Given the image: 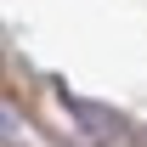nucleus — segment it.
Masks as SVG:
<instances>
[{
	"label": "nucleus",
	"instance_id": "nucleus-1",
	"mask_svg": "<svg viewBox=\"0 0 147 147\" xmlns=\"http://www.w3.org/2000/svg\"><path fill=\"white\" fill-rule=\"evenodd\" d=\"M0 136H11V119H6V113H0Z\"/></svg>",
	"mask_w": 147,
	"mask_h": 147
}]
</instances>
